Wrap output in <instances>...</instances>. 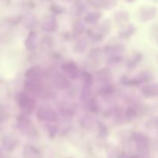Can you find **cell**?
Listing matches in <instances>:
<instances>
[{
    "label": "cell",
    "mask_w": 158,
    "mask_h": 158,
    "mask_svg": "<svg viewBox=\"0 0 158 158\" xmlns=\"http://www.w3.org/2000/svg\"><path fill=\"white\" fill-rule=\"evenodd\" d=\"M140 59H141V56L140 54H134L132 56V58L129 60V63H128V65L131 66H134L136 64L139 63L140 61Z\"/></svg>",
    "instance_id": "13"
},
{
    "label": "cell",
    "mask_w": 158,
    "mask_h": 158,
    "mask_svg": "<svg viewBox=\"0 0 158 158\" xmlns=\"http://www.w3.org/2000/svg\"><path fill=\"white\" fill-rule=\"evenodd\" d=\"M134 31H135L134 26H127V27H125L124 29L120 31L119 35H120V37H122V38H129V37L134 33Z\"/></svg>",
    "instance_id": "9"
},
{
    "label": "cell",
    "mask_w": 158,
    "mask_h": 158,
    "mask_svg": "<svg viewBox=\"0 0 158 158\" xmlns=\"http://www.w3.org/2000/svg\"><path fill=\"white\" fill-rule=\"evenodd\" d=\"M62 69L66 73L70 78L75 79L78 77V69H77V66L73 62L69 61L66 62L62 66Z\"/></svg>",
    "instance_id": "5"
},
{
    "label": "cell",
    "mask_w": 158,
    "mask_h": 158,
    "mask_svg": "<svg viewBox=\"0 0 158 158\" xmlns=\"http://www.w3.org/2000/svg\"><path fill=\"white\" fill-rule=\"evenodd\" d=\"M37 117L41 120L55 122L57 120V114L52 109L49 107H42L37 112Z\"/></svg>",
    "instance_id": "4"
},
{
    "label": "cell",
    "mask_w": 158,
    "mask_h": 158,
    "mask_svg": "<svg viewBox=\"0 0 158 158\" xmlns=\"http://www.w3.org/2000/svg\"><path fill=\"white\" fill-rule=\"evenodd\" d=\"M35 33L34 32H31L29 35H28L27 40H26V46L28 49H35Z\"/></svg>",
    "instance_id": "8"
},
{
    "label": "cell",
    "mask_w": 158,
    "mask_h": 158,
    "mask_svg": "<svg viewBox=\"0 0 158 158\" xmlns=\"http://www.w3.org/2000/svg\"><path fill=\"white\" fill-rule=\"evenodd\" d=\"M19 105L24 114H30L35 108V101L26 94H23L19 97Z\"/></svg>",
    "instance_id": "2"
},
{
    "label": "cell",
    "mask_w": 158,
    "mask_h": 158,
    "mask_svg": "<svg viewBox=\"0 0 158 158\" xmlns=\"http://www.w3.org/2000/svg\"><path fill=\"white\" fill-rule=\"evenodd\" d=\"M142 94L145 97H156L158 94V86L157 83L146 85L141 89Z\"/></svg>",
    "instance_id": "6"
},
{
    "label": "cell",
    "mask_w": 158,
    "mask_h": 158,
    "mask_svg": "<svg viewBox=\"0 0 158 158\" xmlns=\"http://www.w3.org/2000/svg\"><path fill=\"white\" fill-rule=\"evenodd\" d=\"M110 73L109 70H107L106 69H101V70L99 71L97 73V76H98V78L100 79L101 81H107V79H110Z\"/></svg>",
    "instance_id": "12"
},
{
    "label": "cell",
    "mask_w": 158,
    "mask_h": 158,
    "mask_svg": "<svg viewBox=\"0 0 158 158\" xmlns=\"http://www.w3.org/2000/svg\"><path fill=\"white\" fill-rule=\"evenodd\" d=\"M42 28L45 31H48V32L55 31V29H56V23L55 19L52 18H47L42 24Z\"/></svg>",
    "instance_id": "7"
},
{
    "label": "cell",
    "mask_w": 158,
    "mask_h": 158,
    "mask_svg": "<svg viewBox=\"0 0 158 158\" xmlns=\"http://www.w3.org/2000/svg\"><path fill=\"white\" fill-rule=\"evenodd\" d=\"M100 18V15H97V14H89L88 15H86V18H85V20L88 23H95L96 21L99 19Z\"/></svg>",
    "instance_id": "14"
},
{
    "label": "cell",
    "mask_w": 158,
    "mask_h": 158,
    "mask_svg": "<svg viewBox=\"0 0 158 158\" xmlns=\"http://www.w3.org/2000/svg\"><path fill=\"white\" fill-rule=\"evenodd\" d=\"M46 75L55 89H64L70 85V82L68 80V79L63 74L57 72L55 69L49 68L46 71Z\"/></svg>",
    "instance_id": "1"
},
{
    "label": "cell",
    "mask_w": 158,
    "mask_h": 158,
    "mask_svg": "<svg viewBox=\"0 0 158 158\" xmlns=\"http://www.w3.org/2000/svg\"><path fill=\"white\" fill-rule=\"evenodd\" d=\"M91 95V90L89 89V85H85L84 87H83V91H82L81 94V100L86 102L89 101V97Z\"/></svg>",
    "instance_id": "11"
},
{
    "label": "cell",
    "mask_w": 158,
    "mask_h": 158,
    "mask_svg": "<svg viewBox=\"0 0 158 158\" xmlns=\"http://www.w3.org/2000/svg\"><path fill=\"white\" fill-rule=\"evenodd\" d=\"M154 79V75H153L151 73L148 72V71H145L140 73V75L139 76L138 78L137 79V82L139 83H141V82H149L151 80H152Z\"/></svg>",
    "instance_id": "10"
},
{
    "label": "cell",
    "mask_w": 158,
    "mask_h": 158,
    "mask_svg": "<svg viewBox=\"0 0 158 158\" xmlns=\"http://www.w3.org/2000/svg\"><path fill=\"white\" fill-rule=\"evenodd\" d=\"M26 77L27 81L30 82H43L45 77V73L41 68L35 66L29 69L26 72Z\"/></svg>",
    "instance_id": "3"
}]
</instances>
